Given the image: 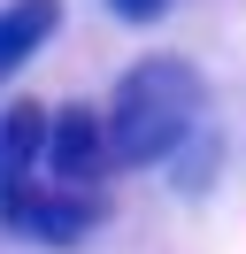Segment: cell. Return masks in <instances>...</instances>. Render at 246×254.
<instances>
[{
    "instance_id": "6",
    "label": "cell",
    "mask_w": 246,
    "mask_h": 254,
    "mask_svg": "<svg viewBox=\"0 0 246 254\" xmlns=\"http://www.w3.org/2000/svg\"><path fill=\"white\" fill-rule=\"evenodd\" d=\"M108 16H116V23H162L169 0H108Z\"/></svg>"
},
{
    "instance_id": "2",
    "label": "cell",
    "mask_w": 246,
    "mask_h": 254,
    "mask_svg": "<svg viewBox=\"0 0 246 254\" xmlns=\"http://www.w3.org/2000/svg\"><path fill=\"white\" fill-rule=\"evenodd\" d=\"M100 223H108V192H77V185H54V177L0 200V231L31 239V247H85Z\"/></svg>"
},
{
    "instance_id": "3",
    "label": "cell",
    "mask_w": 246,
    "mask_h": 254,
    "mask_svg": "<svg viewBox=\"0 0 246 254\" xmlns=\"http://www.w3.org/2000/svg\"><path fill=\"white\" fill-rule=\"evenodd\" d=\"M116 170V139H108V108L92 100H62L54 108V139H46V177L77 192H108Z\"/></svg>"
},
{
    "instance_id": "5",
    "label": "cell",
    "mask_w": 246,
    "mask_h": 254,
    "mask_svg": "<svg viewBox=\"0 0 246 254\" xmlns=\"http://www.w3.org/2000/svg\"><path fill=\"white\" fill-rule=\"evenodd\" d=\"M54 31H62V0H8V8H0V85H8Z\"/></svg>"
},
{
    "instance_id": "1",
    "label": "cell",
    "mask_w": 246,
    "mask_h": 254,
    "mask_svg": "<svg viewBox=\"0 0 246 254\" xmlns=\"http://www.w3.org/2000/svg\"><path fill=\"white\" fill-rule=\"evenodd\" d=\"M100 108H108V139H116V170H154V162H177L208 131V77L184 54H146L116 77Z\"/></svg>"
},
{
    "instance_id": "4",
    "label": "cell",
    "mask_w": 246,
    "mask_h": 254,
    "mask_svg": "<svg viewBox=\"0 0 246 254\" xmlns=\"http://www.w3.org/2000/svg\"><path fill=\"white\" fill-rule=\"evenodd\" d=\"M46 139H54V108L39 100H8L0 108V200L46 177Z\"/></svg>"
}]
</instances>
